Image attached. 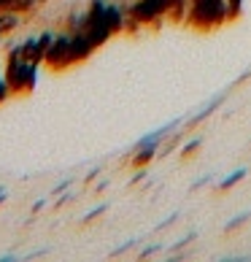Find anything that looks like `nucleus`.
<instances>
[{
  "instance_id": "nucleus-8",
  "label": "nucleus",
  "mask_w": 251,
  "mask_h": 262,
  "mask_svg": "<svg viewBox=\"0 0 251 262\" xmlns=\"http://www.w3.org/2000/svg\"><path fill=\"white\" fill-rule=\"evenodd\" d=\"M165 3H168V11L173 14V16H181V14H184V6H187V0H165Z\"/></svg>"
},
{
  "instance_id": "nucleus-2",
  "label": "nucleus",
  "mask_w": 251,
  "mask_h": 262,
  "mask_svg": "<svg viewBox=\"0 0 251 262\" xmlns=\"http://www.w3.org/2000/svg\"><path fill=\"white\" fill-rule=\"evenodd\" d=\"M189 19L197 27H214L227 19V0H192Z\"/></svg>"
},
{
  "instance_id": "nucleus-1",
  "label": "nucleus",
  "mask_w": 251,
  "mask_h": 262,
  "mask_svg": "<svg viewBox=\"0 0 251 262\" xmlns=\"http://www.w3.org/2000/svg\"><path fill=\"white\" fill-rule=\"evenodd\" d=\"M3 76H6L8 86H11V95H27V92H33V86L38 84V65L27 62L25 57L19 54V46H16L6 60Z\"/></svg>"
},
{
  "instance_id": "nucleus-14",
  "label": "nucleus",
  "mask_w": 251,
  "mask_h": 262,
  "mask_svg": "<svg viewBox=\"0 0 251 262\" xmlns=\"http://www.w3.org/2000/svg\"><path fill=\"white\" fill-rule=\"evenodd\" d=\"M3 198H6V195H3V192H0V203H3Z\"/></svg>"
},
{
  "instance_id": "nucleus-7",
  "label": "nucleus",
  "mask_w": 251,
  "mask_h": 262,
  "mask_svg": "<svg viewBox=\"0 0 251 262\" xmlns=\"http://www.w3.org/2000/svg\"><path fill=\"white\" fill-rule=\"evenodd\" d=\"M243 176H246V168H240V170H235V173H230V176H227L224 181H221V189H230L233 184H238Z\"/></svg>"
},
{
  "instance_id": "nucleus-9",
  "label": "nucleus",
  "mask_w": 251,
  "mask_h": 262,
  "mask_svg": "<svg viewBox=\"0 0 251 262\" xmlns=\"http://www.w3.org/2000/svg\"><path fill=\"white\" fill-rule=\"evenodd\" d=\"M219 103H221V98H216V100H211V105H206V108H202L197 116H195V119H192V124H197V122H202V119H206V116L211 114V111H214V108H219Z\"/></svg>"
},
{
  "instance_id": "nucleus-12",
  "label": "nucleus",
  "mask_w": 251,
  "mask_h": 262,
  "mask_svg": "<svg viewBox=\"0 0 251 262\" xmlns=\"http://www.w3.org/2000/svg\"><path fill=\"white\" fill-rule=\"evenodd\" d=\"M248 216H251V211H243V213H240V216H235V219H230V222H227V230H235L238 225H243V222H246Z\"/></svg>"
},
{
  "instance_id": "nucleus-10",
  "label": "nucleus",
  "mask_w": 251,
  "mask_h": 262,
  "mask_svg": "<svg viewBox=\"0 0 251 262\" xmlns=\"http://www.w3.org/2000/svg\"><path fill=\"white\" fill-rule=\"evenodd\" d=\"M243 8V0H227V16H238Z\"/></svg>"
},
{
  "instance_id": "nucleus-5",
  "label": "nucleus",
  "mask_w": 251,
  "mask_h": 262,
  "mask_svg": "<svg viewBox=\"0 0 251 262\" xmlns=\"http://www.w3.org/2000/svg\"><path fill=\"white\" fill-rule=\"evenodd\" d=\"M95 49H98V46L89 41V35H86L84 30H71V65L86 60Z\"/></svg>"
},
{
  "instance_id": "nucleus-13",
  "label": "nucleus",
  "mask_w": 251,
  "mask_h": 262,
  "mask_svg": "<svg viewBox=\"0 0 251 262\" xmlns=\"http://www.w3.org/2000/svg\"><path fill=\"white\" fill-rule=\"evenodd\" d=\"M195 149H200V141H192L189 146L184 149V154H192V151H195Z\"/></svg>"
},
{
  "instance_id": "nucleus-6",
  "label": "nucleus",
  "mask_w": 251,
  "mask_h": 262,
  "mask_svg": "<svg viewBox=\"0 0 251 262\" xmlns=\"http://www.w3.org/2000/svg\"><path fill=\"white\" fill-rule=\"evenodd\" d=\"M35 6V0H0V11H14V14H27Z\"/></svg>"
},
{
  "instance_id": "nucleus-11",
  "label": "nucleus",
  "mask_w": 251,
  "mask_h": 262,
  "mask_svg": "<svg viewBox=\"0 0 251 262\" xmlns=\"http://www.w3.org/2000/svg\"><path fill=\"white\" fill-rule=\"evenodd\" d=\"M11 95V86H8V81H6V76L0 73V103H6V98Z\"/></svg>"
},
{
  "instance_id": "nucleus-4",
  "label": "nucleus",
  "mask_w": 251,
  "mask_h": 262,
  "mask_svg": "<svg viewBox=\"0 0 251 262\" xmlns=\"http://www.w3.org/2000/svg\"><path fill=\"white\" fill-rule=\"evenodd\" d=\"M127 14L135 16L141 25H146V22L159 19L162 14H168V3H165V0H135Z\"/></svg>"
},
{
  "instance_id": "nucleus-3",
  "label": "nucleus",
  "mask_w": 251,
  "mask_h": 262,
  "mask_svg": "<svg viewBox=\"0 0 251 262\" xmlns=\"http://www.w3.org/2000/svg\"><path fill=\"white\" fill-rule=\"evenodd\" d=\"M43 65L54 68V71H62V68L71 65V30H67V33H57V35H54L52 46L46 49Z\"/></svg>"
}]
</instances>
